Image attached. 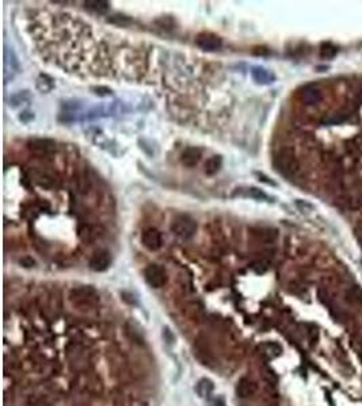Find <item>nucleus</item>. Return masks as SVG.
<instances>
[{
    "instance_id": "nucleus-1",
    "label": "nucleus",
    "mask_w": 362,
    "mask_h": 406,
    "mask_svg": "<svg viewBox=\"0 0 362 406\" xmlns=\"http://www.w3.org/2000/svg\"><path fill=\"white\" fill-rule=\"evenodd\" d=\"M274 163L277 169L286 176H294L300 171V161L296 156L293 148H281L274 157Z\"/></svg>"
},
{
    "instance_id": "nucleus-2",
    "label": "nucleus",
    "mask_w": 362,
    "mask_h": 406,
    "mask_svg": "<svg viewBox=\"0 0 362 406\" xmlns=\"http://www.w3.org/2000/svg\"><path fill=\"white\" fill-rule=\"evenodd\" d=\"M171 230L174 231L178 237L187 240V238H192L194 236V233L197 230V224L190 217L181 215V217H176L175 220L172 221Z\"/></svg>"
},
{
    "instance_id": "nucleus-3",
    "label": "nucleus",
    "mask_w": 362,
    "mask_h": 406,
    "mask_svg": "<svg viewBox=\"0 0 362 406\" xmlns=\"http://www.w3.org/2000/svg\"><path fill=\"white\" fill-rule=\"evenodd\" d=\"M144 277H145L148 284L153 288L163 287L164 284L167 283V279H168L166 270L158 264L148 265L145 271H144Z\"/></svg>"
},
{
    "instance_id": "nucleus-4",
    "label": "nucleus",
    "mask_w": 362,
    "mask_h": 406,
    "mask_svg": "<svg viewBox=\"0 0 362 406\" xmlns=\"http://www.w3.org/2000/svg\"><path fill=\"white\" fill-rule=\"evenodd\" d=\"M111 264V254L106 249L95 251L90 259V268L95 272H103Z\"/></svg>"
},
{
    "instance_id": "nucleus-5",
    "label": "nucleus",
    "mask_w": 362,
    "mask_h": 406,
    "mask_svg": "<svg viewBox=\"0 0 362 406\" xmlns=\"http://www.w3.org/2000/svg\"><path fill=\"white\" fill-rule=\"evenodd\" d=\"M195 45L199 49L206 51H219L223 45V41L219 35L212 33H201L195 38Z\"/></svg>"
},
{
    "instance_id": "nucleus-6",
    "label": "nucleus",
    "mask_w": 362,
    "mask_h": 406,
    "mask_svg": "<svg viewBox=\"0 0 362 406\" xmlns=\"http://www.w3.org/2000/svg\"><path fill=\"white\" fill-rule=\"evenodd\" d=\"M141 241L142 245L148 251H158L163 245V237H162V233L158 229L151 228V229H147V230L142 233Z\"/></svg>"
},
{
    "instance_id": "nucleus-7",
    "label": "nucleus",
    "mask_w": 362,
    "mask_h": 406,
    "mask_svg": "<svg viewBox=\"0 0 362 406\" xmlns=\"http://www.w3.org/2000/svg\"><path fill=\"white\" fill-rule=\"evenodd\" d=\"M301 101L304 102L308 106H315L317 103L323 101V91L322 88L316 84L306 85L300 92Z\"/></svg>"
},
{
    "instance_id": "nucleus-8",
    "label": "nucleus",
    "mask_w": 362,
    "mask_h": 406,
    "mask_svg": "<svg viewBox=\"0 0 362 406\" xmlns=\"http://www.w3.org/2000/svg\"><path fill=\"white\" fill-rule=\"evenodd\" d=\"M256 393V384L254 381H251L249 378H242L239 379L238 384H236V395L239 398H250Z\"/></svg>"
},
{
    "instance_id": "nucleus-9",
    "label": "nucleus",
    "mask_w": 362,
    "mask_h": 406,
    "mask_svg": "<svg viewBox=\"0 0 362 406\" xmlns=\"http://www.w3.org/2000/svg\"><path fill=\"white\" fill-rule=\"evenodd\" d=\"M201 157H202V152H201V149L192 147V148H187V149H185V152L182 153L181 161H182V164H183V165H186V167H194V165H197V164L199 163Z\"/></svg>"
},
{
    "instance_id": "nucleus-10",
    "label": "nucleus",
    "mask_w": 362,
    "mask_h": 406,
    "mask_svg": "<svg viewBox=\"0 0 362 406\" xmlns=\"http://www.w3.org/2000/svg\"><path fill=\"white\" fill-rule=\"evenodd\" d=\"M251 75H252V79L258 83V84H272L273 81L276 80V76L266 69V68L262 67H254L251 69Z\"/></svg>"
},
{
    "instance_id": "nucleus-11",
    "label": "nucleus",
    "mask_w": 362,
    "mask_h": 406,
    "mask_svg": "<svg viewBox=\"0 0 362 406\" xmlns=\"http://www.w3.org/2000/svg\"><path fill=\"white\" fill-rule=\"evenodd\" d=\"M28 148L35 153H49L55 149V142L48 138H35L28 142Z\"/></svg>"
},
{
    "instance_id": "nucleus-12",
    "label": "nucleus",
    "mask_w": 362,
    "mask_h": 406,
    "mask_svg": "<svg viewBox=\"0 0 362 406\" xmlns=\"http://www.w3.org/2000/svg\"><path fill=\"white\" fill-rule=\"evenodd\" d=\"M221 165H223V158L220 156H213L210 157L206 164H205V172L206 175H215L220 171Z\"/></svg>"
},
{
    "instance_id": "nucleus-13",
    "label": "nucleus",
    "mask_w": 362,
    "mask_h": 406,
    "mask_svg": "<svg viewBox=\"0 0 362 406\" xmlns=\"http://www.w3.org/2000/svg\"><path fill=\"white\" fill-rule=\"evenodd\" d=\"M346 299L354 304H362V288L358 286L347 288L346 291Z\"/></svg>"
},
{
    "instance_id": "nucleus-14",
    "label": "nucleus",
    "mask_w": 362,
    "mask_h": 406,
    "mask_svg": "<svg viewBox=\"0 0 362 406\" xmlns=\"http://www.w3.org/2000/svg\"><path fill=\"white\" fill-rule=\"evenodd\" d=\"M85 8H88V10H91V11L94 12H99V14H102V12H106L109 10V3L108 1H102V0H88V1H85Z\"/></svg>"
},
{
    "instance_id": "nucleus-15",
    "label": "nucleus",
    "mask_w": 362,
    "mask_h": 406,
    "mask_svg": "<svg viewBox=\"0 0 362 406\" xmlns=\"http://www.w3.org/2000/svg\"><path fill=\"white\" fill-rule=\"evenodd\" d=\"M195 390H197L199 397H209L210 393L213 391V383L210 382L209 379H201L197 383Z\"/></svg>"
},
{
    "instance_id": "nucleus-16",
    "label": "nucleus",
    "mask_w": 362,
    "mask_h": 406,
    "mask_svg": "<svg viewBox=\"0 0 362 406\" xmlns=\"http://www.w3.org/2000/svg\"><path fill=\"white\" fill-rule=\"evenodd\" d=\"M336 53H338V49L331 44H323L320 48V56L323 58H333L336 56Z\"/></svg>"
},
{
    "instance_id": "nucleus-17",
    "label": "nucleus",
    "mask_w": 362,
    "mask_h": 406,
    "mask_svg": "<svg viewBox=\"0 0 362 406\" xmlns=\"http://www.w3.org/2000/svg\"><path fill=\"white\" fill-rule=\"evenodd\" d=\"M265 348H266L267 355L272 356V357L278 356L281 352H282V348H281L278 344H276V343H273V344H266L265 345Z\"/></svg>"
},
{
    "instance_id": "nucleus-18",
    "label": "nucleus",
    "mask_w": 362,
    "mask_h": 406,
    "mask_svg": "<svg viewBox=\"0 0 362 406\" xmlns=\"http://www.w3.org/2000/svg\"><path fill=\"white\" fill-rule=\"evenodd\" d=\"M249 195L251 198H255V199H267V195L263 191H260L258 188H249Z\"/></svg>"
},
{
    "instance_id": "nucleus-19",
    "label": "nucleus",
    "mask_w": 362,
    "mask_h": 406,
    "mask_svg": "<svg viewBox=\"0 0 362 406\" xmlns=\"http://www.w3.org/2000/svg\"><path fill=\"white\" fill-rule=\"evenodd\" d=\"M94 91H96V95L101 96L110 95V94H111V90H110V88H106V87H96V88H94Z\"/></svg>"
},
{
    "instance_id": "nucleus-20",
    "label": "nucleus",
    "mask_w": 362,
    "mask_h": 406,
    "mask_svg": "<svg viewBox=\"0 0 362 406\" xmlns=\"http://www.w3.org/2000/svg\"><path fill=\"white\" fill-rule=\"evenodd\" d=\"M209 406H225V404H224L223 398L217 397V398H213V400L209 401Z\"/></svg>"
}]
</instances>
